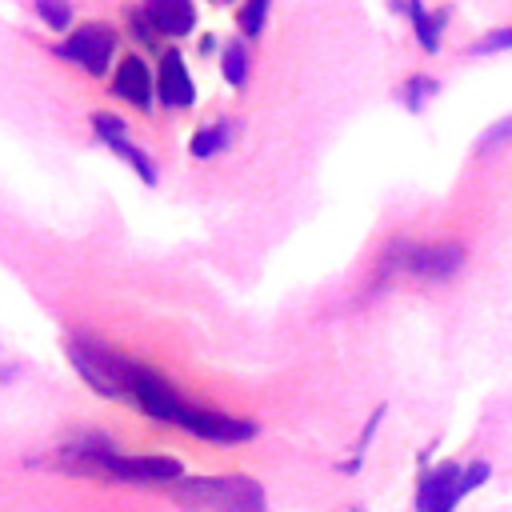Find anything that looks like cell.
<instances>
[{"label": "cell", "mask_w": 512, "mask_h": 512, "mask_svg": "<svg viewBox=\"0 0 512 512\" xmlns=\"http://www.w3.org/2000/svg\"><path fill=\"white\" fill-rule=\"evenodd\" d=\"M172 500L184 512H268V496L260 480L244 472L228 476H184L172 484Z\"/></svg>", "instance_id": "obj_1"}, {"label": "cell", "mask_w": 512, "mask_h": 512, "mask_svg": "<svg viewBox=\"0 0 512 512\" xmlns=\"http://www.w3.org/2000/svg\"><path fill=\"white\" fill-rule=\"evenodd\" d=\"M68 360L72 368L84 376V384L100 396H112V400H132V380H136V368L132 360H124L120 352L96 344V340H84V336H72L68 340Z\"/></svg>", "instance_id": "obj_2"}, {"label": "cell", "mask_w": 512, "mask_h": 512, "mask_svg": "<svg viewBox=\"0 0 512 512\" xmlns=\"http://www.w3.org/2000/svg\"><path fill=\"white\" fill-rule=\"evenodd\" d=\"M468 496V484H464V464L456 460H444L436 468H428L420 476V488H416V512H456V504Z\"/></svg>", "instance_id": "obj_3"}, {"label": "cell", "mask_w": 512, "mask_h": 512, "mask_svg": "<svg viewBox=\"0 0 512 512\" xmlns=\"http://www.w3.org/2000/svg\"><path fill=\"white\" fill-rule=\"evenodd\" d=\"M56 52H60L64 60L80 64L84 72L104 76V72H108V60H112V52H116V32H112L108 24H84V28H76Z\"/></svg>", "instance_id": "obj_4"}, {"label": "cell", "mask_w": 512, "mask_h": 512, "mask_svg": "<svg viewBox=\"0 0 512 512\" xmlns=\"http://www.w3.org/2000/svg\"><path fill=\"white\" fill-rule=\"evenodd\" d=\"M464 260H468L464 244H404L400 248V264L424 280H448L464 268Z\"/></svg>", "instance_id": "obj_5"}, {"label": "cell", "mask_w": 512, "mask_h": 512, "mask_svg": "<svg viewBox=\"0 0 512 512\" xmlns=\"http://www.w3.org/2000/svg\"><path fill=\"white\" fill-rule=\"evenodd\" d=\"M132 400L152 416V420H164V424H180V416L188 412V404L176 396V388L152 372V368H136V380H132Z\"/></svg>", "instance_id": "obj_6"}, {"label": "cell", "mask_w": 512, "mask_h": 512, "mask_svg": "<svg viewBox=\"0 0 512 512\" xmlns=\"http://www.w3.org/2000/svg\"><path fill=\"white\" fill-rule=\"evenodd\" d=\"M180 428H188L200 440H216V444H240V440L256 436L252 420H240V416H228V412H208V408H188L180 416Z\"/></svg>", "instance_id": "obj_7"}, {"label": "cell", "mask_w": 512, "mask_h": 512, "mask_svg": "<svg viewBox=\"0 0 512 512\" xmlns=\"http://www.w3.org/2000/svg\"><path fill=\"white\" fill-rule=\"evenodd\" d=\"M156 88H160V100H164L168 108H188V104L196 100V88H192V76H188L180 52H164V56H160Z\"/></svg>", "instance_id": "obj_8"}, {"label": "cell", "mask_w": 512, "mask_h": 512, "mask_svg": "<svg viewBox=\"0 0 512 512\" xmlns=\"http://www.w3.org/2000/svg\"><path fill=\"white\" fill-rule=\"evenodd\" d=\"M92 128H96V136H100V140H108V144H112V148H116V152H120V156H124V160H128V164L140 172V180L156 184V168H152V160H148V156H144V152H140V148H136V144L124 136V124H120L116 116L96 112V116H92Z\"/></svg>", "instance_id": "obj_9"}, {"label": "cell", "mask_w": 512, "mask_h": 512, "mask_svg": "<svg viewBox=\"0 0 512 512\" xmlns=\"http://www.w3.org/2000/svg\"><path fill=\"white\" fill-rule=\"evenodd\" d=\"M112 88L120 100L136 104V108H152V72L140 56H124L116 76H112Z\"/></svg>", "instance_id": "obj_10"}, {"label": "cell", "mask_w": 512, "mask_h": 512, "mask_svg": "<svg viewBox=\"0 0 512 512\" xmlns=\"http://www.w3.org/2000/svg\"><path fill=\"white\" fill-rule=\"evenodd\" d=\"M144 12L152 20V28L168 32V36H188L192 24H196L192 0H144Z\"/></svg>", "instance_id": "obj_11"}, {"label": "cell", "mask_w": 512, "mask_h": 512, "mask_svg": "<svg viewBox=\"0 0 512 512\" xmlns=\"http://www.w3.org/2000/svg\"><path fill=\"white\" fill-rule=\"evenodd\" d=\"M400 4L408 8L412 24H416V40H420V48H424V52H436V48H440V28H444V20H448V8H440L436 16H428L420 0H396V8H400Z\"/></svg>", "instance_id": "obj_12"}, {"label": "cell", "mask_w": 512, "mask_h": 512, "mask_svg": "<svg viewBox=\"0 0 512 512\" xmlns=\"http://www.w3.org/2000/svg\"><path fill=\"white\" fill-rule=\"evenodd\" d=\"M508 48H512V24H508V28H492V32H484L476 44H468L472 56H492V52H508Z\"/></svg>", "instance_id": "obj_13"}, {"label": "cell", "mask_w": 512, "mask_h": 512, "mask_svg": "<svg viewBox=\"0 0 512 512\" xmlns=\"http://www.w3.org/2000/svg\"><path fill=\"white\" fill-rule=\"evenodd\" d=\"M432 92H436V80H432V76H412V80L404 84V92H400V96H404V104H408L412 112H420V108H424V100H428Z\"/></svg>", "instance_id": "obj_14"}, {"label": "cell", "mask_w": 512, "mask_h": 512, "mask_svg": "<svg viewBox=\"0 0 512 512\" xmlns=\"http://www.w3.org/2000/svg\"><path fill=\"white\" fill-rule=\"evenodd\" d=\"M244 76H248V56H244L240 44H228L224 48V80L228 84H244Z\"/></svg>", "instance_id": "obj_15"}, {"label": "cell", "mask_w": 512, "mask_h": 512, "mask_svg": "<svg viewBox=\"0 0 512 512\" xmlns=\"http://www.w3.org/2000/svg\"><path fill=\"white\" fill-rule=\"evenodd\" d=\"M228 144V128H220V124H208L196 140H192V156H212L216 148H224Z\"/></svg>", "instance_id": "obj_16"}, {"label": "cell", "mask_w": 512, "mask_h": 512, "mask_svg": "<svg viewBox=\"0 0 512 512\" xmlns=\"http://www.w3.org/2000/svg\"><path fill=\"white\" fill-rule=\"evenodd\" d=\"M264 16H268V0H248L244 12H240V32H244V36H260Z\"/></svg>", "instance_id": "obj_17"}, {"label": "cell", "mask_w": 512, "mask_h": 512, "mask_svg": "<svg viewBox=\"0 0 512 512\" xmlns=\"http://www.w3.org/2000/svg\"><path fill=\"white\" fill-rule=\"evenodd\" d=\"M32 4H36V12H40L52 28H60V32H64V28L72 24V8H68L64 0H32Z\"/></svg>", "instance_id": "obj_18"}, {"label": "cell", "mask_w": 512, "mask_h": 512, "mask_svg": "<svg viewBox=\"0 0 512 512\" xmlns=\"http://www.w3.org/2000/svg\"><path fill=\"white\" fill-rule=\"evenodd\" d=\"M488 476H492V464H488V460H472V464H464V484H468V492L484 488Z\"/></svg>", "instance_id": "obj_19"}, {"label": "cell", "mask_w": 512, "mask_h": 512, "mask_svg": "<svg viewBox=\"0 0 512 512\" xmlns=\"http://www.w3.org/2000/svg\"><path fill=\"white\" fill-rule=\"evenodd\" d=\"M512 140V116H504V120H496L484 136H480V148H492V144H508Z\"/></svg>", "instance_id": "obj_20"}, {"label": "cell", "mask_w": 512, "mask_h": 512, "mask_svg": "<svg viewBox=\"0 0 512 512\" xmlns=\"http://www.w3.org/2000/svg\"><path fill=\"white\" fill-rule=\"evenodd\" d=\"M352 512H360V508H352Z\"/></svg>", "instance_id": "obj_21"}, {"label": "cell", "mask_w": 512, "mask_h": 512, "mask_svg": "<svg viewBox=\"0 0 512 512\" xmlns=\"http://www.w3.org/2000/svg\"><path fill=\"white\" fill-rule=\"evenodd\" d=\"M220 4H224V0H220Z\"/></svg>", "instance_id": "obj_22"}]
</instances>
